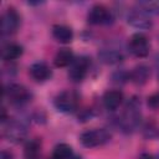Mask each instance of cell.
<instances>
[{
	"instance_id": "obj_7",
	"label": "cell",
	"mask_w": 159,
	"mask_h": 159,
	"mask_svg": "<svg viewBox=\"0 0 159 159\" xmlns=\"http://www.w3.org/2000/svg\"><path fill=\"white\" fill-rule=\"evenodd\" d=\"M20 26V15L15 7H7L1 15V34L2 36L12 35Z\"/></svg>"
},
{
	"instance_id": "obj_8",
	"label": "cell",
	"mask_w": 159,
	"mask_h": 159,
	"mask_svg": "<svg viewBox=\"0 0 159 159\" xmlns=\"http://www.w3.org/2000/svg\"><path fill=\"white\" fill-rule=\"evenodd\" d=\"M87 20L92 25H108L113 21V15L107 6L102 4H96L89 9L87 14Z\"/></svg>"
},
{
	"instance_id": "obj_13",
	"label": "cell",
	"mask_w": 159,
	"mask_h": 159,
	"mask_svg": "<svg viewBox=\"0 0 159 159\" xmlns=\"http://www.w3.org/2000/svg\"><path fill=\"white\" fill-rule=\"evenodd\" d=\"M52 36L56 41L61 43H70L73 40V31L67 25H53L52 26Z\"/></svg>"
},
{
	"instance_id": "obj_3",
	"label": "cell",
	"mask_w": 159,
	"mask_h": 159,
	"mask_svg": "<svg viewBox=\"0 0 159 159\" xmlns=\"http://www.w3.org/2000/svg\"><path fill=\"white\" fill-rule=\"evenodd\" d=\"M4 97L10 101L11 104L22 106L31 101V92L22 84L19 83H10L4 89Z\"/></svg>"
},
{
	"instance_id": "obj_25",
	"label": "cell",
	"mask_w": 159,
	"mask_h": 159,
	"mask_svg": "<svg viewBox=\"0 0 159 159\" xmlns=\"http://www.w3.org/2000/svg\"><path fill=\"white\" fill-rule=\"evenodd\" d=\"M158 159H159V157H158Z\"/></svg>"
},
{
	"instance_id": "obj_10",
	"label": "cell",
	"mask_w": 159,
	"mask_h": 159,
	"mask_svg": "<svg viewBox=\"0 0 159 159\" xmlns=\"http://www.w3.org/2000/svg\"><path fill=\"white\" fill-rule=\"evenodd\" d=\"M128 24L139 30H148L152 27V20L148 14H145L139 7L133 9L128 15Z\"/></svg>"
},
{
	"instance_id": "obj_6",
	"label": "cell",
	"mask_w": 159,
	"mask_h": 159,
	"mask_svg": "<svg viewBox=\"0 0 159 159\" xmlns=\"http://www.w3.org/2000/svg\"><path fill=\"white\" fill-rule=\"evenodd\" d=\"M128 50L134 57L138 58L147 57L150 50V43L148 37L142 32H135L134 35L130 36L128 41Z\"/></svg>"
},
{
	"instance_id": "obj_1",
	"label": "cell",
	"mask_w": 159,
	"mask_h": 159,
	"mask_svg": "<svg viewBox=\"0 0 159 159\" xmlns=\"http://www.w3.org/2000/svg\"><path fill=\"white\" fill-rule=\"evenodd\" d=\"M142 122V114L139 111V106L135 101H132L122 113L120 118L118 119V124L124 133H133L135 132Z\"/></svg>"
},
{
	"instance_id": "obj_12",
	"label": "cell",
	"mask_w": 159,
	"mask_h": 159,
	"mask_svg": "<svg viewBox=\"0 0 159 159\" xmlns=\"http://www.w3.org/2000/svg\"><path fill=\"white\" fill-rule=\"evenodd\" d=\"M102 102H103V106L108 111H114L117 109L122 102H123V93L119 91V89H111V91H107L104 94H103V98H102Z\"/></svg>"
},
{
	"instance_id": "obj_2",
	"label": "cell",
	"mask_w": 159,
	"mask_h": 159,
	"mask_svg": "<svg viewBox=\"0 0 159 159\" xmlns=\"http://www.w3.org/2000/svg\"><path fill=\"white\" fill-rule=\"evenodd\" d=\"M111 139V133L107 129L103 128H94V129H88L81 133L80 135V142L83 147L86 148H97Z\"/></svg>"
},
{
	"instance_id": "obj_24",
	"label": "cell",
	"mask_w": 159,
	"mask_h": 159,
	"mask_svg": "<svg viewBox=\"0 0 159 159\" xmlns=\"http://www.w3.org/2000/svg\"><path fill=\"white\" fill-rule=\"evenodd\" d=\"M70 159H82V158H81L80 155H75V154H73V155H72Z\"/></svg>"
},
{
	"instance_id": "obj_20",
	"label": "cell",
	"mask_w": 159,
	"mask_h": 159,
	"mask_svg": "<svg viewBox=\"0 0 159 159\" xmlns=\"http://www.w3.org/2000/svg\"><path fill=\"white\" fill-rule=\"evenodd\" d=\"M137 6L148 15H159V0H143L138 1Z\"/></svg>"
},
{
	"instance_id": "obj_11",
	"label": "cell",
	"mask_w": 159,
	"mask_h": 159,
	"mask_svg": "<svg viewBox=\"0 0 159 159\" xmlns=\"http://www.w3.org/2000/svg\"><path fill=\"white\" fill-rule=\"evenodd\" d=\"M29 72H30V76L36 82H46L52 76L51 67L46 62H42V61H39V62L32 63L30 66V68H29Z\"/></svg>"
},
{
	"instance_id": "obj_14",
	"label": "cell",
	"mask_w": 159,
	"mask_h": 159,
	"mask_svg": "<svg viewBox=\"0 0 159 159\" xmlns=\"http://www.w3.org/2000/svg\"><path fill=\"white\" fill-rule=\"evenodd\" d=\"M99 60L106 65H118L123 61V55L120 51L114 48H103L98 52Z\"/></svg>"
},
{
	"instance_id": "obj_19",
	"label": "cell",
	"mask_w": 159,
	"mask_h": 159,
	"mask_svg": "<svg viewBox=\"0 0 159 159\" xmlns=\"http://www.w3.org/2000/svg\"><path fill=\"white\" fill-rule=\"evenodd\" d=\"M72 155H73L72 148L66 143H60L53 148L51 159H70Z\"/></svg>"
},
{
	"instance_id": "obj_18",
	"label": "cell",
	"mask_w": 159,
	"mask_h": 159,
	"mask_svg": "<svg viewBox=\"0 0 159 159\" xmlns=\"http://www.w3.org/2000/svg\"><path fill=\"white\" fill-rule=\"evenodd\" d=\"M41 143L37 139L29 140L24 147V159H40Z\"/></svg>"
},
{
	"instance_id": "obj_23",
	"label": "cell",
	"mask_w": 159,
	"mask_h": 159,
	"mask_svg": "<svg viewBox=\"0 0 159 159\" xmlns=\"http://www.w3.org/2000/svg\"><path fill=\"white\" fill-rule=\"evenodd\" d=\"M140 159H154V158H153V155H150L148 153H144V154L140 155Z\"/></svg>"
},
{
	"instance_id": "obj_22",
	"label": "cell",
	"mask_w": 159,
	"mask_h": 159,
	"mask_svg": "<svg viewBox=\"0 0 159 159\" xmlns=\"http://www.w3.org/2000/svg\"><path fill=\"white\" fill-rule=\"evenodd\" d=\"M0 159H14V155L9 150H2L0 154Z\"/></svg>"
},
{
	"instance_id": "obj_15",
	"label": "cell",
	"mask_w": 159,
	"mask_h": 159,
	"mask_svg": "<svg viewBox=\"0 0 159 159\" xmlns=\"http://www.w3.org/2000/svg\"><path fill=\"white\" fill-rule=\"evenodd\" d=\"M150 76V70L145 65H138L129 72V80L135 84H144Z\"/></svg>"
},
{
	"instance_id": "obj_4",
	"label": "cell",
	"mask_w": 159,
	"mask_h": 159,
	"mask_svg": "<svg viewBox=\"0 0 159 159\" xmlns=\"http://www.w3.org/2000/svg\"><path fill=\"white\" fill-rule=\"evenodd\" d=\"M53 104L56 109L62 113H72L80 104V97L73 91H62L55 97Z\"/></svg>"
},
{
	"instance_id": "obj_16",
	"label": "cell",
	"mask_w": 159,
	"mask_h": 159,
	"mask_svg": "<svg viewBox=\"0 0 159 159\" xmlns=\"http://www.w3.org/2000/svg\"><path fill=\"white\" fill-rule=\"evenodd\" d=\"M22 52H24V48L21 45H19L16 42H10L2 47L1 57L4 61H15L19 57H21Z\"/></svg>"
},
{
	"instance_id": "obj_21",
	"label": "cell",
	"mask_w": 159,
	"mask_h": 159,
	"mask_svg": "<svg viewBox=\"0 0 159 159\" xmlns=\"http://www.w3.org/2000/svg\"><path fill=\"white\" fill-rule=\"evenodd\" d=\"M148 106L154 108V109L159 108V92L153 93L152 96L148 97Z\"/></svg>"
},
{
	"instance_id": "obj_17",
	"label": "cell",
	"mask_w": 159,
	"mask_h": 159,
	"mask_svg": "<svg viewBox=\"0 0 159 159\" xmlns=\"http://www.w3.org/2000/svg\"><path fill=\"white\" fill-rule=\"evenodd\" d=\"M75 58H76V57H75L73 52H72L70 48H66V47H65V48H60V50L56 52V55H55V57H53V63H55L56 67L62 68V67L71 66V63L73 62Z\"/></svg>"
},
{
	"instance_id": "obj_5",
	"label": "cell",
	"mask_w": 159,
	"mask_h": 159,
	"mask_svg": "<svg viewBox=\"0 0 159 159\" xmlns=\"http://www.w3.org/2000/svg\"><path fill=\"white\" fill-rule=\"evenodd\" d=\"M4 137L11 143H21L27 137V125L19 119H10L4 128Z\"/></svg>"
},
{
	"instance_id": "obj_9",
	"label": "cell",
	"mask_w": 159,
	"mask_h": 159,
	"mask_svg": "<svg viewBox=\"0 0 159 159\" xmlns=\"http://www.w3.org/2000/svg\"><path fill=\"white\" fill-rule=\"evenodd\" d=\"M89 65H91V61H89L88 57H86V56L76 57L73 60V62L71 63V66H70L68 77L73 82H81V81H83L86 78L87 73H88Z\"/></svg>"
}]
</instances>
